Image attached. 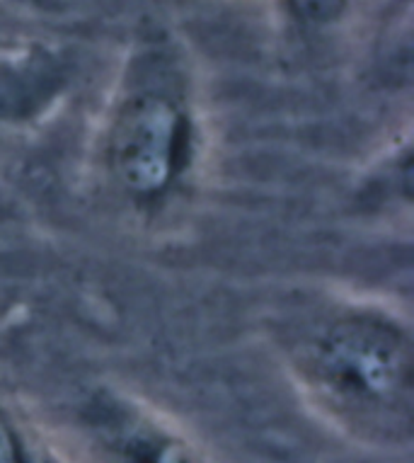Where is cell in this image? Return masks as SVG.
I'll return each instance as SVG.
<instances>
[{"mask_svg": "<svg viewBox=\"0 0 414 463\" xmlns=\"http://www.w3.org/2000/svg\"><path fill=\"white\" fill-rule=\"evenodd\" d=\"M73 425L92 463H209L158 411L121 388H90L73 408Z\"/></svg>", "mask_w": 414, "mask_h": 463, "instance_id": "cell-3", "label": "cell"}, {"mask_svg": "<svg viewBox=\"0 0 414 463\" xmlns=\"http://www.w3.org/2000/svg\"><path fill=\"white\" fill-rule=\"evenodd\" d=\"M73 73L71 56L52 46H0V151L56 112Z\"/></svg>", "mask_w": 414, "mask_h": 463, "instance_id": "cell-4", "label": "cell"}, {"mask_svg": "<svg viewBox=\"0 0 414 463\" xmlns=\"http://www.w3.org/2000/svg\"><path fill=\"white\" fill-rule=\"evenodd\" d=\"M267 333L320 418L366 444L412 439L414 330L402 308L347 288H296L269 311Z\"/></svg>", "mask_w": 414, "mask_h": 463, "instance_id": "cell-1", "label": "cell"}, {"mask_svg": "<svg viewBox=\"0 0 414 463\" xmlns=\"http://www.w3.org/2000/svg\"><path fill=\"white\" fill-rule=\"evenodd\" d=\"M0 46H3V42H0Z\"/></svg>", "mask_w": 414, "mask_h": 463, "instance_id": "cell-6", "label": "cell"}, {"mask_svg": "<svg viewBox=\"0 0 414 463\" xmlns=\"http://www.w3.org/2000/svg\"><path fill=\"white\" fill-rule=\"evenodd\" d=\"M206 151L187 53L165 32H146L124 56L92 137L99 184L134 219H163L194 192Z\"/></svg>", "mask_w": 414, "mask_h": 463, "instance_id": "cell-2", "label": "cell"}, {"mask_svg": "<svg viewBox=\"0 0 414 463\" xmlns=\"http://www.w3.org/2000/svg\"><path fill=\"white\" fill-rule=\"evenodd\" d=\"M354 0H281L287 17L301 30H327L347 15Z\"/></svg>", "mask_w": 414, "mask_h": 463, "instance_id": "cell-5", "label": "cell"}]
</instances>
